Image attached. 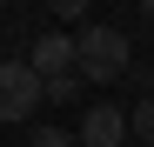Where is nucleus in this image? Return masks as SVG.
<instances>
[{"label": "nucleus", "instance_id": "f257e3e1", "mask_svg": "<svg viewBox=\"0 0 154 147\" xmlns=\"http://www.w3.org/2000/svg\"><path fill=\"white\" fill-rule=\"evenodd\" d=\"M74 54H81V80L87 87H107V80H127L134 74V47H127L121 27H81L74 34Z\"/></svg>", "mask_w": 154, "mask_h": 147}, {"label": "nucleus", "instance_id": "f03ea898", "mask_svg": "<svg viewBox=\"0 0 154 147\" xmlns=\"http://www.w3.org/2000/svg\"><path fill=\"white\" fill-rule=\"evenodd\" d=\"M47 100V80L34 74V60H0V120H34Z\"/></svg>", "mask_w": 154, "mask_h": 147}, {"label": "nucleus", "instance_id": "7ed1b4c3", "mask_svg": "<svg viewBox=\"0 0 154 147\" xmlns=\"http://www.w3.org/2000/svg\"><path fill=\"white\" fill-rule=\"evenodd\" d=\"M127 134H134V114L114 100H94L81 114V147H127Z\"/></svg>", "mask_w": 154, "mask_h": 147}, {"label": "nucleus", "instance_id": "20e7f679", "mask_svg": "<svg viewBox=\"0 0 154 147\" xmlns=\"http://www.w3.org/2000/svg\"><path fill=\"white\" fill-rule=\"evenodd\" d=\"M27 60L40 80H60V74H81V54H74V34H40L27 47Z\"/></svg>", "mask_w": 154, "mask_h": 147}, {"label": "nucleus", "instance_id": "39448f33", "mask_svg": "<svg viewBox=\"0 0 154 147\" xmlns=\"http://www.w3.org/2000/svg\"><path fill=\"white\" fill-rule=\"evenodd\" d=\"M81 94H87V80H81V74H60V80H47V100H54V107H74Z\"/></svg>", "mask_w": 154, "mask_h": 147}, {"label": "nucleus", "instance_id": "423d86ee", "mask_svg": "<svg viewBox=\"0 0 154 147\" xmlns=\"http://www.w3.org/2000/svg\"><path fill=\"white\" fill-rule=\"evenodd\" d=\"M127 114H134V140H141V147H154V94H141Z\"/></svg>", "mask_w": 154, "mask_h": 147}, {"label": "nucleus", "instance_id": "0eeeda50", "mask_svg": "<svg viewBox=\"0 0 154 147\" xmlns=\"http://www.w3.org/2000/svg\"><path fill=\"white\" fill-rule=\"evenodd\" d=\"M27 147H81V134H67V127H34Z\"/></svg>", "mask_w": 154, "mask_h": 147}, {"label": "nucleus", "instance_id": "6e6552de", "mask_svg": "<svg viewBox=\"0 0 154 147\" xmlns=\"http://www.w3.org/2000/svg\"><path fill=\"white\" fill-rule=\"evenodd\" d=\"M47 7H54V14H60V20H81V14H87V7H94V0H47Z\"/></svg>", "mask_w": 154, "mask_h": 147}, {"label": "nucleus", "instance_id": "1a4fd4ad", "mask_svg": "<svg viewBox=\"0 0 154 147\" xmlns=\"http://www.w3.org/2000/svg\"><path fill=\"white\" fill-rule=\"evenodd\" d=\"M141 14H147V20H154V0H141Z\"/></svg>", "mask_w": 154, "mask_h": 147}]
</instances>
